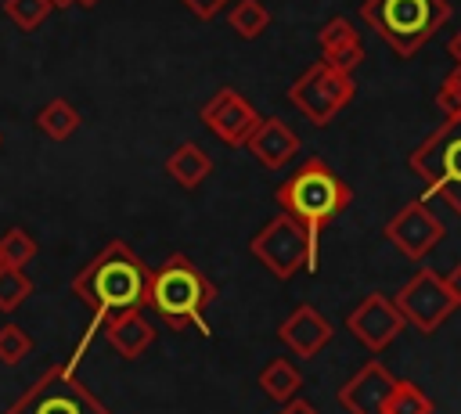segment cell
Returning a JSON list of instances; mask_svg holds the SVG:
<instances>
[{
    "mask_svg": "<svg viewBox=\"0 0 461 414\" xmlns=\"http://www.w3.org/2000/svg\"><path fill=\"white\" fill-rule=\"evenodd\" d=\"M277 202L288 216H295L306 230H310V266L317 270V252H321V230L328 220H335L339 212H346V205L353 202V191L346 187V180L339 173H331V166L324 158H306L281 187H277Z\"/></svg>",
    "mask_w": 461,
    "mask_h": 414,
    "instance_id": "obj_2",
    "label": "cell"
},
{
    "mask_svg": "<svg viewBox=\"0 0 461 414\" xmlns=\"http://www.w3.org/2000/svg\"><path fill=\"white\" fill-rule=\"evenodd\" d=\"M202 126L216 137V140H223L227 148H241V144H249V137H252V130L259 126V112L238 94V90H230V86H223V90H216L205 104H202Z\"/></svg>",
    "mask_w": 461,
    "mask_h": 414,
    "instance_id": "obj_10",
    "label": "cell"
},
{
    "mask_svg": "<svg viewBox=\"0 0 461 414\" xmlns=\"http://www.w3.org/2000/svg\"><path fill=\"white\" fill-rule=\"evenodd\" d=\"M447 288H450V295H454V302L461 306V263H457V266H454V270L447 274Z\"/></svg>",
    "mask_w": 461,
    "mask_h": 414,
    "instance_id": "obj_29",
    "label": "cell"
},
{
    "mask_svg": "<svg viewBox=\"0 0 461 414\" xmlns=\"http://www.w3.org/2000/svg\"><path fill=\"white\" fill-rule=\"evenodd\" d=\"M0 266H4V259H0Z\"/></svg>",
    "mask_w": 461,
    "mask_h": 414,
    "instance_id": "obj_34",
    "label": "cell"
},
{
    "mask_svg": "<svg viewBox=\"0 0 461 414\" xmlns=\"http://www.w3.org/2000/svg\"><path fill=\"white\" fill-rule=\"evenodd\" d=\"M50 4H54V7H72L76 0H50Z\"/></svg>",
    "mask_w": 461,
    "mask_h": 414,
    "instance_id": "obj_32",
    "label": "cell"
},
{
    "mask_svg": "<svg viewBox=\"0 0 461 414\" xmlns=\"http://www.w3.org/2000/svg\"><path fill=\"white\" fill-rule=\"evenodd\" d=\"M403 324H407L403 310L396 306V299H385L382 292H371L360 306H353V313H346L349 335H353L360 346H367L371 353L385 349V346L403 331Z\"/></svg>",
    "mask_w": 461,
    "mask_h": 414,
    "instance_id": "obj_12",
    "label": "cell"
},
{
    "mask_svg": "<svg viewBox=\"0 0 461 414\" xmlns=\"http://www.w3.org/2000/svg\"><path fill=\"white\" fill-rule=\"evenodd\" d=\"M216 299V284L184 256L173 252L158 270H151V292H148V306L173 328H198L202 335H212L205 310Z\"/></svg>",
    "mask_w": 461,
    "mask_h": 414,
    "instance_id": "obj_3",
    "label": "cell"
},
{
    "mask_svg": "<svg viewBox=\"0 0 461 414\" xmlns=\"http://www.w3.org/2000/svg\"><path fill=\"white\" fill-rule=\"evenodd\" d=\"M209 169H212V162H209V155H205L194 140L176 144V148L169 151V158H166V173H169L180 187H187V191H194V187L209 176Z\"/></svg>",
    "mask_w": 461,
    "mask_h": 414,
    "instance_id": "obj_18",
    "label": "cell"
},
{
    "mask_svg": "<svg viewBox=\"0 0 461 414\" xmlns=\"http://www.w3.org/2000/svg\"><path fill=\"white\" fill-rule=\"evenodd\" d=\"M443 223H439V216L425 205V202H407L389 223H385V241L389 245H396L400 248V256H407V259H425L429 252H432V245H439V238H443Z\"/></svg>",
    "mask_w": 461,
    "mask_h": 414,
    "instance_id": "obj_11",
    "label": "cell"
},
{
    "mask_svg": "<svg viewBox=\"0 0 461 414\" xmlns=\"http://www.w3.org/2000/svg\"><path fill=\"white\" fill-rule=\"evenodd\" d=\"M101 331H104V338L112 342V349H115L119 356H126V360H137V356L155 342V328H151V320H148L140 310H122V313L108 317Z\"/></svg>",
    "mask_w": 461,
    "mask_h": 414,
    "instance_id": "obj_17",
    "label": "cell"
},
{
    "mask_svg": "<svg viewBox=\"0 0 461 414\" xmlns=\"http://www.w3.org/2000/svg\"><path fill=\"white\" fill-rule=\"evenodd\" d=\"M277 338H281L295 356L310 360V356H317V353L335 338V328H331L313 306H295V310L281 320Z\"/></svg>",
    "mask_w": 461,
    "mask_h": 414,
    "instance_id": "obj_14",
    "label": "cell"
},
{
    "mask_svg": "<svg viewBox=\"0 0 461 414\" xmlns=\"http://www.w3.org/2000/svg\"><path fill=\"white\" fill-rule=\"evenodd\" d=\"M32 256H36V241H32L29 230L11 227V230L0 234V259H4L7 266H22V270H25V263H29Z\"/></svg>",
    "mask_w": 461,
    "mask_h": 414,
    "instance_id": "obj_25",
    "label": "cell"
},
{
    "mask_svg": "<svg viewBox=\"0 0 461 414\" xmlns=\"http://www.w3.org/2000/svg\"><path fill=\"white\" fill-rule=\"evenodd\" d=\"M249 151H252L267 169H281V166H288V158L299 151V137H295V130H292L285 119L267 115V119H259V126L252 130Z\"/></svg>",
    "mask_w": 461,
    "mask_h": 414,
    "instance_id": "obj_16",
    "label": "cell"
},
{
    "mask_svg": "<svg viewBox=\"0 0 461 414\" xmlns=\"http://www.w3.org/2000/svg\"><path fill=\"white\" fill-rule=\"evenodd\" d=\"M385 414H436V403L407 378H396L393 385V396H389V407Z\"/></svg>",
    "mask_w": 461,
    "mask_h": 414,
    "instance_id": "obj_23",
    "label": "cell"
},
{
    "mask_svg": "<svg viewBox=\"0 0 461 414\" xmlns=\"http://www.w3.org/2000/svg\"><path fill=\"white\" fill-rule=\"evenodd\" d=\"M299 385H303V371H295V364L285 360V356H274V360L259 371V389H263L270 400L288 403V400L299 392Z\"/></svg>",
    "mask_w": 461,
    "mask_h": 414,
    "instance_id": "obj_20",
    "label": "cell"
},
{
    "mask_svg": "<svg viewBox=\"0 0 461 414\" xmlns=\"http://www.w3.org/2000/svg\"><path fill=\"white\" fill-rule=\"evenodd\" d=\"M364 22L393 47L396 58H414L454 14L450 0H364Z\"/></svg>",
    "mask_w": 461,
    "mask_h": 414,
    "instance_id": "obj_4",
    "label": "cell"
},
{
    "mask_svg": "<svg viewBox=\"0 0 461 414\" xmlns=\"http://www.w3.org/2000/svg\"><path fill=\"white\" fill-rule=\"evenodd\" d=\"M450 54H454V61L461 65V29H457V32L450 36Z\"/></svg>",
    "mask_w": 461,
    "mask_h": 414,
    "instance_id": "obj_31",
    "label": "cell"
},
{
    "mask_svg": "<svg viewBox=\"0 0 461 414\" xmlns=\"http://www.w3.org/2000/svg\"><path fill=\"white\" fill-rule=\"evenodd\" d=\"M32 295V281L22 266H0V313H14Z\"/></svg>",
    "mask_w": 461,
    "mask_h": 414,
    "instance_id": "obj_22",
    "label": "cell"
},
{
    "mask_svg": "<svg viewBox=\"0 0 461 414\" xmlns=\"http://www.w3.org/2000/svg\"><path fill=\"white\" fill-rule=\"evenodd\" d=\"M411 173L425 180L429 194H443L461 216V115L443 119L407 158Z\"/></svg>",
    "mask_w": 461,
    "mask_h": 414,
    "instance_id": "obj_5",
    "label": "cell"
},
{
    "mask_svg": "<svg viewBox=\"0 0 461 414\" xmlns=\"http://www.w3.org/2000/svg\"><path fill=\"white\" fill-rule=\"evenodd\" d=\"M50 11H54L50 0H4V14H7L22 32H32L36 25H43Z\"/></svg>",
    "mask_w": 461,
    "mask_h": 414,
    "instance_id": "obj_24",
    "label": "cell"
},
{
    "mask_svg": "<svg viewBox=\"0 0 461 414\" xmlns=\"http://www.w3.org/2000/svg\"><path fill=\"white\" fill-rule=\"evenodd\" d=\"M249 248L277 281L295 277L303 266H310V256H313L310 230L295 216H288V212H281L270 223H263L259 234L249 241Z\"/></svg>",
    "mask_w": 461,
    "mask_h": 414,
    "instance_id": "obj_8",
    "label": "cell"
},
{
    "mask_svg": "<svg viewBox=\"0 0 461 414\" xmlns=\"http://www.w3.org/2000/svg\"><path fill=\"white\" fill-rule=\"evenodd\" d=\"M29 353H32L29 331L18 328V324H4V328H0V364L14 367V364H22Z\"/></svg>",
    "mask_w": 461,
    "mask_h": 414,
    "instance_id": "obj_26",
    "label": "cell"
},
{
    "mask_svg": "<svg viewBox=\"0 0 461 414\" xmlns=\"http://www.w3.org/2000/svg\"><path fill=\"white\" fill-rule=\"evenodd\" d=\"M317 43H321V61H328L331 68H342V72H353L360 61H364V43H360V32L349 25V18L335 14L321 25L317 32Z\"/></svg>",
    "mask_w": 461,
    "mask_h": 414,
    "instance_id": "obj_15",
    "label": "cell"
},
{
    "mask_svg": "<svg viewBox=\"0 0 461 414\" xmlns=\"http://www.w3.org/2000/svg\"><path fill=\"white\" fill-rule=\"evenodd\" d=\"M393 371L382 360H367L360 371H353L342 389H339V403L346 414H385L389 396H393Z\"/></svg>",
    "mask_w": 461,
    "mask_h": 414,
    "instance_id": "obj_13",
    "label": "cell"
},
{
    "mask_svg": "<svg viewBox=\"0 0 461 414\" xmlns=\"http://www.w3.org/2000/svg\"><path fill=\"white\" fill-rule=\"evenodd\" d=\"M76 4H79V7H97L101 0H76Z\"/></svg>",
    "mask_w": 461,
    "mask_h": 414,
    "instance_id": "obj_33",
    "label": "cell"
},
{
    "mask_svg": "<svg viewBox=\"0 0 461 414\" xmlns=\"http://www.w3.org/2000/svg\"><path fill=\"white\" fill-rule=\"evenodd\" d=\"M281 414H317V407H310L306 400H288Z\"/></svg>",
    "mask_w": 461,
    "mask_h": 414,
    "instance_id": "obj_30",
    "label": "cell"
},
{
    "mask_svg": "<svg viewBox=\"0 0 461 414\" xmlns=\"http://www.w3.org/2000/svg\"><path fill=\"white\" fill-rule=\"evenodd\" d=\"M72 292L90 306L94 320L83 331V342L72 356L68 367L79 364V356L86 353L90 338L104 328L108 317L122 313V310H144L148 306V292H151V270L148 263L126 245V241H108L76 277H72Z\"/></svg>",
    "mask_w": 461,
    "mask_h": 414,
    "instance_id": "obj_1",
    "label": "cell"
},
{
    "mask_svg": "<svg viewBox=\"0 0 461 414\" xmlns=\"http://www.w3.org/2000/svg\"><path fill=\"white\" fill-rule=\"evenodd\" d=\"M436 108L443 112V119L461 115V65L454 72H447V79L436 90Z\"/></svg>",
    "mask_w": 461,
    "mask_h": 414,
    "instance_id": "obj_27",
    "label": "cell"
},
{
    "mask_svg": "<svg viewBox=\"0 0 461 414\" xmlns=\"http://www.w3.org/2000/svg\"><path fill=\"white\" fill-rule=\"evenodd\" d=\"M227 22H230V29H234L241 40H256V36H263V29L270 25V11H267L263 0H238V4L230 7Z\"/></svg>",
    "mask_w": 461,
    "mask_h": 414,
    "instance_id": "obj_21",
    "label": "cell"
},
{
    "mask_svg": "<svg viewBox=\"0 0 461 414\" xmlns=\"http://www.w3.org/2000/svg\"><path fill=\"white\" fill-rule=\"evenodd\" d=\"M79 108L76 104H68V101H61V97H54V101H47L40 112H36V130L40 133H47L50 140H68L76 130H79Z\"/></svg>",
    "mask_w": 461,
    "mask_h": 414,
    "instance_id": "obj_19",
    "label": "cell"
},
{
    "mask_svg": "<svg viewBox=\"0 0 461 414\" xmlns=\"http://www.w3.org/2000/svg\"><path fill=\"white\" fill-rule=\"evenodd\" d=\"M396 306L403 310L407 324H414V328L425 331V335H432V331L457 310V302H454V295H450V288H447V277H439V274L429 270V266H421V270L396 292Z\"/></svg>",
    "mask_w": 461,
    "mask_h": 414,
    "instance_id": "obj_9",
    "label": "cell"
},
{
    "mask_svg": "<svg viewBox=\"0 0 461 414\" xmlns=\"http://www.w3.org/2000/svg\"><path fill=\"white\" fill-rule=\"evenodd\" d=\"M194 18H202V22H209V18H216L223 7H227V0H180Z\"/></svg>",
    "mask_w": 461,
    "mask_h": 414,
    "instance_id": "obj_28",
    "label": "cell"
},
{
    "mask_svg": "<svg viewBox=\"0 0 461 414\" xmlns=\"http://www.w3.org/2000/svg\"><path fill=\"white\" fill-rule=\"evenodd\" d=\"M72 371L68 364L47 367L4 414H112Z\"/></svg>",
    "mask_w": 461,
    "mask_h": 414,
    "instance_id": "obj_6",
    "label": "cell"
},
{
    "mask_svg": "<svg viewBox=\"0 0 461 414\" xmlns=\"http://www.w3.org/2000/svg\"><path fill=\"white\" fill-rule=\"evenodd\" d=\"M357 83L353 72L331 68L328 61H313L292 86H288V101L313 122V126H328L353 97Z\"/></svg>",
    "mask_w": 461,
    "mask_h": 414,
    "instance_id": "obj_7",
    "label": "cell"
}]
</instances>
